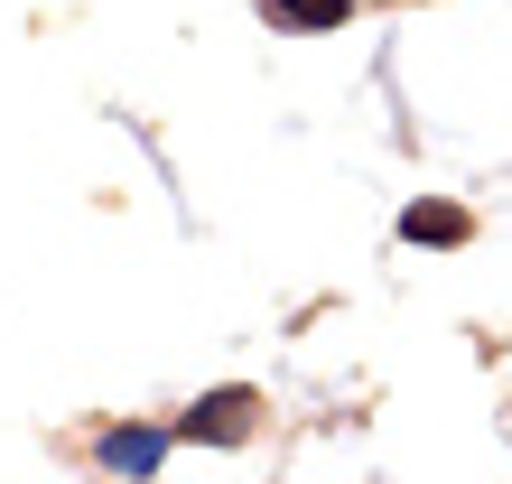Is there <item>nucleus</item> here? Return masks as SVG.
<instances>
[{"label":"nucleus","instance_id":"f257e3e1","mask_svg":"<svg viewBox=\"0 0 512 484\" xmlns=\"http://www.w3.org/2000/svg\"><path fill=\"white\" fill-rule=\"evenodd\" d=\"M252 419H261V391H252V382H224V391H205V401L177 419V438H196V447H243Z\"/></svg>","mask_w":512,"mask_h":484},{"label":"nucleus","instance_id":"f03ea898","mask_svg":"<svg viewBox=\"0 0 512 484\" xmlns=\"http://www.w3.org/2000/svg\"><path fill=\"white\" fill-rule=\"evenodd\" d=\"M401 242L457 252V242H475V215H466V205H447V196H419V205H401Z\"/></svg>","mask_w":512,"mask_h":484},{"label":"nucleus","instance_id":"7ed1b4c3","mask_svg":"<svg viewBox=\"0 0 512 484\" xmlns=\"http://www.w3.org/2000/svg\"><path fill=\"white\" fill-rule=\"evenodd\" d=\"M168 438H177V429H103L94 466H103V475H149V466L168 457Z\"/></svg>","mask_w":512,"mask_h":484},{"label":"nucleus","instance_id":"20e7f679","mask_svg":"<svg viewBox=\"0 0 512 484\" xmlns=\"http://www.w3.org/2000/svg\"><path fill=\"white\" fill-rule=\"evenodd\" d=\"M270 28H289V38H336V28L354 19V0H261Z\"/></svg>","mask_w":512,"mask_h":484}]
</instances>
